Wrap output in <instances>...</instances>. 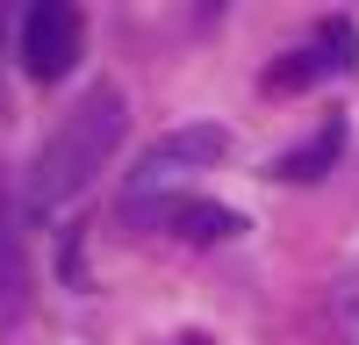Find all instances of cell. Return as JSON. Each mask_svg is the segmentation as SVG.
<instances>
[{
	"label": "cell",
	"instance_id": "1",
	"mask_svg": "<svg viewBox=\"0 0 359 345\" xmlns=\"http://www.w3.org/2000/svg\"><path fill=\"white\" fill-rule=\"evenodd\" d=\"M123 137H130V101H123V86H94V94H79V108L36 144V158H29L22 209L43 223V216L65 209V201H79L86 187L101 180V165L123 151Z\"/></svg>",
	"mask_w": 359,
	"mask_h": 345
},
{
	"label": "cell",
	"instance_id": "2",
	"mask_svg": "<svg viewBox=\"0 0 359 345\" xmlns=\"http://www.w3.org/2000/svg\"><path fill=\"white\" fill-rule=\"evenodd\" d=\"M15 58L29 79H65L79 58H86V22H79V0H29L22 8V36H15Z\"/></svg>",
	"mask_w": 359,
	"mask_h": 345
},
{
	"label": "cell",
	"instance_id": "3",
	"mask_svg": "<svg viewBox=\"0 0 359 345\" xmlns=\"http://www.w3.org/2000/svg\"><path fill=\"white\" fill-rule=\"evenodd\" d=\"M230 151V130H216V123H187V130H165L151 151L137 158V172H130V201H151L158 187H172L180 172H194V165H216Z\"/></svg>",
	"mask_w": 359,
	"mask_h": 345
},
{
	"label": "cell",
	"instance_id": "4",
	"mask_svg": "<svg viewBox=\"0 0 359 345\" xmlns=\"http://www.w3.org/2000/svg\"><path fill=\"white\" fill-rule=\"evenodd\" d=\"M158 223L180 230L187 245H230L237 230H245V216L223 209V201H158Z\"/></svg>",
	"mask_w": 359,
	"mask_h": 345
},
{
	"label": "cell",
	"instance_id": "5",
	"mask_svg": "<svg viewBox=\"0 0 359 345\" xmlns=\"http://www.w3.org/2000/svg\"><path fill=\"white\" fill-rule=\"evenodd\" d=\"M338 158H345V123L331 115V123H323L309 144H294V151H287L273 172H280V180H294V187H309V180H323V172H331Z\"/></svg>",
	"mask_w": 359,
	"mask_h": 345
},
{
	"label": "cell",
	"instance_id": "6",
	"mask_svg": "<svg viewBox=\"0 0 359 345\" xmlns=\"http://www.w3.org/2000/svg\"><path fill=\"white\" fill-rule=\"evenodd\" d=\"M22 245H15V223H8V201H0V316L22 309Z\"/></svg>",
	"mask_w": 359,
	"mask_h": 345
},
{
	"label": "cell",
	"instance_id": "7",
	"mask_svg": "<svg viewBox=\"0 0 359 345\" xmlns=\"http://www.w3.org/2000/svg\"><path fill=\"white\" fill-rule=\"evenodd\" d=\"M323 72H331V58H323L316 43H309V50H287L280 65L266 72V94H294V86H309V79H323Z\"/></svg>",
	"mask_w": 359,
	"mask_h": 345
},
{
	"label": "cell",
	"instance_id": "8",
	"mask_svg": "<svg viewBox=\"0 0 359 345\" xmlns=\"http://www.w3.org/2000/svg\"><path fill=\"white\" fill-rule=\"evenodd\" d=\"M323 316H331V338H338V345H359V273L331 280V295H323Z\"/></svg>",
	"mask_w": 359,
	"mask_h": 345
},
{
	"label": "cell",
	"instance_id": "9",
	"mask_svg": "<svg viewBox=\"0 0 359 345\" xmlns=\"http://www.w3.org/2000/svg\"><path fill=\"white\" fill-rule=\"evenodd\" d=\"M316 50L331 58V72H352V65H359V36H352V22H331V29L316 36Z\"/></svg>",
	"mask_w": 359,
	"mask_h": 345
},
{
	"label": "cell",
	"instance_id": "10",
	"mask_svg": "<svg viewBox=\"0 0 359 345\" xmlns=\"http://www.w3.org/2000/svg\"><path fill=\"white\" fill-rule=\"evenodd\" d=\"M223 8H230V0H201V15H223Z\"/></svg>",
	"mask_w": 359,
	"mask_h": 345
}]
</instances>
